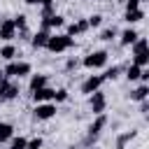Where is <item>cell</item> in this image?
<instances>
[{"label":"cell","instance_id":"12","mask_svg":"<svg viewBox=\"0 0 149 149\" xmlns=\"http://www.w3.org/2000/svg\"><path fill=\"white\" fill-rule=\"evenodd\" d=\"M84 30H88V21H86V19H81V21H77V23H70L65 35L72 37V35H79V33H84Z\"/></svg>","mask_w":149,"mask_h":149},{"label":"cell","instance_id":"9","mask_svg":"<svg viewBox=\"0 0 149 149\" xmlns=\"http://www.w3.org/2000/svg\"><path fill=\"white\" fill-rule=\"evenodd\" d=\"M14 35H16V28H14V21L12 19H5L2 23H0V40H14Z\"/></svg>","mask_w":149,"mask_h":149},{"label":"cell","instance_id":"23","mask_svg":"<svg viewBox=\"0 0 149 149\" xmlns=\"http://www.w3.org/2000/svg\"><path fill=\"white\" fill-rule=\"evenodd\" d=\"M0 56H2L5 61H12V58L16 56V49H14L12 44H7V47H2V49H0Z\"/></svg>","mask_w":149,"mask_h":149},{"label":"cell","instance_id":"4","mask_svg":"<svg viewBox=\"0 0 149 149\" xmlns=\"http://www.w3.org/2000/svg\"><path fill=\"white\" fill-rule=\"evenodd\" d=\"M105 107H107V98H105V93H102L100 88L93 91V93H91V109H93V114H102Z\"/></svg>","mask_w":149,"mask_h":149},{"label":"cell","instance_id":"11","mask_svg":"<svg viewBox=\"0 0 149 149\" xmlns=\"http://www.w3.org/2000/svg\"><path fill=\"white\" fill-rule=\"evenodd\" d=\"M105 126H107V116H105V114H98L95 121L88 126V135H100V130H102Z\"/></svg>","mask_w":149,"mask_h":149},{"label":"cell","instance_id":"27","mask_svg":"<svg viewBox=\"0 0 149 149\" xmlns=\"http://www.w3.org/2000/svg\"><path fill=\"white\" fill-rule=\"evenodd\" d=\"M54 100H56V102H65V100H68V91H65V88L54 91Z\"/></svg>","mask_w":149,"mask_h":149},{"label":"cell","instance_id":"26","mask_svg":"<svg viewBox=\"0 0 149 149\" xmlns=\"http://www.w3.org/2000/svg\"><path fill=\"white\" fill-rule=\"evenodd\" d=\"M86 21H88V28H98V26L102 23V16H100V14H93V16H88Z\"/></svg>","mask_w":149,"mask_h":149},{"label":"cell","instance_id":"19","mask_svg":"<svg viewBox=\"0 0 149 149\" xmlns=\"http://www.w3.org/2000/svg\"><path fill=\"white\" fill-rule=\"evenodd\" d=\"M128 23H137V21H142L144 19V12L142 9H133V12H126V16H123Z\"/></svg>","mask_w":149,"mask_h":149},{"label":"cell","instance_id":"8","mask_svg":"<svg viewBox=\"0 0 149 149\" xmlns=\"http://www.w3.org/2000/svg\"><path fill=\"white\" fill-rule=\"evenodd\" d=\"M30 95H33L35 102H49V100H54V88L47 84V86H42V88H35Z\"/></svg>","mask_w":149,"mask_h":149},{"label":"cell","instance_id":"29","mask_svg":"<svg viewBox=\"0 0 149 149\" xmlns=\"http://www.w3.org/2000/svg\"><path fill=\"white\" fill-rule=\"evenodd\" d=\"M26 149H42V137H33V140L26 144Z\"/></svg>","mask_w":149,"mask_h":149},{"label":"cell","instance_id":"34","mask_svg":"<svg viewBox=\"0 0 149 149\" xmlns=\"http://www.w3.org/2000/svg\"><path fill=\"white\" fill-rule=\"evenodd\" d=\"M49 2H56V0H42V5H49Z\"/></svg>","mask_w":149,"mask_h":149},{"label":"cell","instance_id":"2","mask_svg":"<svg viewBox=\"0 0 149 149\" xmlns=\"http://www.w3.org/2000/svg\"><path fill=\"white\" fill-rule=\"evenodd\" d=\"M5 77H26V74H30V63H26V61H19V63H9L5 70Z\"/></svg>","mask_w":149,"mask_h":149},{"label":"cell","instance_id":"15","mask_svg":"<svg viewBox=\"0 0 149 149\" xmlns=\"http://www.w3.org/2000/svg\"><path fill=\"white\" fill-rule=\"evenodd\" d=\"M12 135H14V126L7 121H0V142H7Z\"/></svg>","mask_w":149,"mask_h":149},{"label":"cell","instance_id":"35","mask_svg":"<svg viewBox=\"0 0 149 149\" xmlns=\"http://www.w3.org/2000/svg\"><path fill=\"white\" fill-rule=\"evenodd\" d=\"M2 79H5V72H2V70H0V81H2Z\"/></svg>","mask_w":149,"mask_h":149},{"label":"cell","instance_id":"10","mask_svg":"<svg viewBox=\"0 0 149 149\" xmlns=\"http://www.w3.org/2000/svg\"><path fill=\"white\" fill-rule=\"evenodd\" d=\"M49 35H51V33H49L47 28H40V30H37V33H35V35L30 37V44H33L35 49H42V47L47 44V40H49Z\"/></svg>","mask_w":149,"mask_h":149},{"label":"cell","instance_id":"7","mask_svg":"<svg viewBox=\"0 0 149 149\" xmlns=\"http://www.w3.org/2000/svg\"><path fill=\"white\" fill-rule=\"evenodd\" d=\"M102 81H105V77H102V74H91V77L81 84V93H88V95H91L93 91H98V88L102 86Z\"/></svg>","mask_w":149,"mask_h":149},{"label":"cell","instance_id":"33","mask_svg":"<svg viewBox=\"0 0 149 149\" xmlns=\"http://www.w3.org/2000/svg\"><path fill=\"white\" fill-rule=\"evenodd\" d=\"M26 5H42V0H26Z\"/></svg>","mask_w":149,"mask_h":149},{"label":"cell","instance_id":"37","mask_svg":"<svg viewBox=\"0 0 149 149\" xmlns=\"http://www.w3.org/2000/svg\"><path fill=\"white\" fill-rule=\"evenodd\" d=\"M140 2H147V0H140Z\"/></svg>","mask_w":149,"mask_h":149},{"label":"cell","instance_id":"22","mask_svg":"<svg viewBox=\"0 0 149 149\" xmlns=\"http://www.w3.org/2000/svg\"><path fill=\"white\" fill-rule=\"evenodd\" d=\"M26 144H28V140L21 137V135L19 137H14V135L9 137V149H26Z\"/></svg>","mask_w":149,"mask_h":149},{"label":"cell","instance_id":"18","mask_svg":"<svg viewBox=\"0 0 149 149\" xmlns=\"http://www.w3.org/2000/svg\"><path fill=\"white\" fill-rule=\"evenodd\" d=\"M137 37H140V35H137V30H133V28H126V30L121 33V44H133Z\"/></svg>","mask_w":149,"mask_h":149},{"label":"cell","instance_id":"30","mask_svg":"<svg viewBox=\"0 0 149 149\" xmlns=\"http://www.w3.org/2000/svg\"><path fill=\"white\" fill-rule=\"evenodd\" d=\"M51 14H56V12H54V2L44 5V9H42V19H47V16H51Z\"/></svg>","mask_w":149,"mask_h":149},{"label":"cell","instance_id":"32","mask_svg":"<svg viewBox=\"0 0 149 149\" xmlns=\"http://www.w3.org/2000/svg\"><path fill=\"white\" fill-rule=\"evenodd\" d=\"M65 68H68V70H72V68H77V61H74V58H70V61L65 63Z\"/></svg>","mask_w":149,"mask_h":149},{"label":"cell","instance_id":"5","mask_svg":"<svg viewBox=\"0 0 149 149\" xmlns=\"http://www.w3.org/2000/svg\"><path fill=\"white\" fill-rule=\"evenodd\" d=\"M107 63V51H93L84 58V65L86 68H102Z\"/></svg>","mask_w":149,"mask_h":149},{"label":"cell","instance_id":"14","mask_svg":"<svg viewBox=\"0 0 149 149\" xmlns=\"http://www.w3.org/2000/svg\"><path fill=\"white\" fill-rule=\"evenodd\" d=\"M147 95H149V86H147V84H142V86H137V88L130 93V100L142 102V100H147Z\"/></svg>","mask_w":149,"mask_h":149},{"label":"cell","instance_id":"25","mask_svg":"<svg viewBox=\"0 0 149 149\" xmlns=\"http://www.w3.org/2000/svg\"><path fill=\"white\" fill-rule=\"evenodd\" d=\"M119 72H121V68H119V65H112V68H107V70H105V74H102V77H105V79H116V77H119Z\"/></svg>","mask_w":149,"mask_h":149},{"label":"cell","instance_id":"28","mask_svg":"<svg viewBox=\"0 0 149 149\" xmlns=\"http://www.w3.org/2000/svg\"><path fill=\"white\" fill-rule=\"evenodd\" d=\"M114 35H116V30H114V28H105V30L100 33V40H105V42H109V40L114 37Z\"/></svg>","mask_w":149,"mask_h":149},{"label":"cell","instance_id":"6","mask_svg":"<svg viewBox=\"0 0 149 149\" xmlns=\"http://www.w3.org/2000/svg\"><path fill=\"white\" fill-rule=\"evenodd\" d=\"M19 95V86L16 84H9L7 77L0 81V100H14Z\"/></svg>","mask_w":149,"mask_h":149},{"label":"cell","instance_id":"3","mask_svg":"<svg viewBox=\"0 0 149 149\" xmlns=\"http://www.w3.org/2000/svg\"><path fill=\"white\" fill-rule=\"evenodd\" d=\"M56 105L54 102H37V107H35V119L37 121H47V119H51V116H56Z\"/></svg>","mask_w":149,"mask_h":149},{"label":"cell","instance_id":"16","mask_svg":"<svg viewBox=\"0 0 149 149\" xmlns=\"http://www.w3.org/2000/svg\"><path fill=\"white\" fill-rule=\"evenodd\" d=\"M133 63L140 65V68H147V65H149V49H144V51H140V54H133Z\"/></svg>","mask_w":149,"mask_h":149},{"label":"cell","instance_id":"13","mask_svg":"<svg viewBox=\"0 0 149 149\" xmlns=\"http://www.w3.org/2000/svg\"><path fill=\"white\" fill-rule=\"evenodd\" d=\"M135 135H137V130H126V133H121V135L116 137V149H126V144H128L130 140H135Z\"/></svg>","mask_w":149,"mask_h":149},{"label":"cell","instance_id":"21","mask_svg":"<svg viewBox=\"0 0 149 149\" xmlns=\"http://www.w3.org/2000/svg\"><path fill=\"white\" fill-rule=\"evenodd\" d=\"M140 72H142V68L133 63V65H128V70H126V77H128L130 81H137V79H140Z\"/></svg>","mask_w":149,"mask_h":149},{"label":"cell","instance_id":"31","mask_svg":"<svg viewBox=\"0 0 149 149\" xmlns=\"http://www.w3.org/2000/svg\"><path fill=\"white\" fill-rule=\"evenodd\" d=\"M133 9H140V0H126V12H133Z\"/></svg>","mask_w":149,"mask_h":149},{"label":"cell","instance_id":"1","mask_svg":"<svg viewBox=\"0 0 149 149\" xmlns=\"http://www.w3.org/2000/svg\"><path fill=\"white\" fill-rule=\"evenodd\" d=\"M49 51H54V54H61V51H65V49H70L72 47V37L70 35H49V40H47V44H44Z\"/></svg>","mask_w":149,"mask_h":149},{"label":"cell","instance_id":"24","mask_svg":"<svg viewBox=\"0 0 149 149\" xmlns=\"http://www.w3.org/2000/svg\"><path fill=\"white\" fill-rule=\"evenodd\" d=\"M12 21H14V28H16V30H26V26H28L26 14H19V16H14Z\"/></svg>","mask_w":149,"mask_h":149},{"label":"cell","instance_id":"20","mask_svg":"<svg viewBox=\"0 0 149 149\" xmlns=\"http://www.w3.org/2000/svg\"><path fill=\"white\" fill-rule=\"evenodd\" d=\"M133 54H140V51H144V49H149V42H147V37H137L133 44Z\"/></svg>","mask_w":149,"mask_h":149},{"label":"cell","instance_id":"36","mask_svg":"<svg viewBox=\"0 0 149 149\" xmlns=\"http://www.w3.org/2000/svg\"><path fill=\"white\" fill-rule=\"evenodd\" d=\"M88 149H98V147H88Z\"/></svg>","mask_w":149,"mask_h":149},{"label":"cell","instance_id":"17","mask_svg":"<svg viewBox=\"0 0 149 149\" xmlns=\"http://www.w3.org/2000/svg\"><path fill=\"white\" fill-rule=\"evenodd\" d=\"M47 84H49L47 74H33V77H30V91H35V88H42V86H47Z\"/></svg>","mask_w":149,"mask_h":149}]
</instances>
